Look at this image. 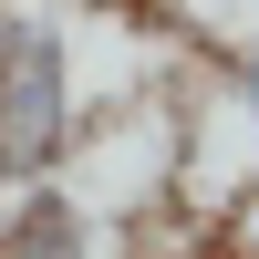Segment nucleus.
Wrapping results in <instances>:
<instances>
[{"label":"nucleus","instance_id":"nucleus-1","mask_svg":"<svg viewBox=\"0 0 259 259\" xmlns=\"http://www.w3.org/2000/svg\"><path fill=\"white\" fill-rule=\"evenodd\" d=\"M73 31H62L52 11H0V187L21 177H52L62 156H73Z\"/></svg>","mask_w":259,"mask_h":259},{"label":"nucleus","instance_id":"nucleus-2","mask_svg":"<svg viewBox=\"0 0 259 259\" xmlns=\"http://www.w3.org/2000/svg\"><path fill=\"white\" fill-rule=\"evenodd\" d=\"M177 21H197L228 62H249V52H259V0H177Z\"/></svg>","mask_w":259,"mask_h":259},{"label":"nucleus","instance_id":"nucleus-3","mask_svg":"<svg viewBox=\"0 0 259 259\" xmlns=\"http://www.w3.org/2000/svg\"><path fill=\"white\" fill-rule=\"evenodd\" d=\"M104 11H124V21H166L177 0H104Z\"/></svg>","mask_w":259,"mask_h":259}]
</instances>
